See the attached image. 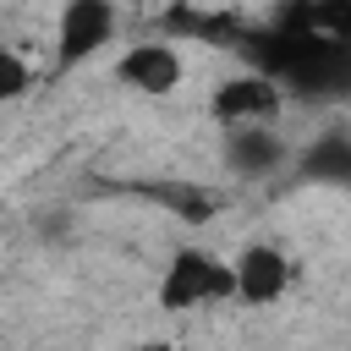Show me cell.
<instances>
[{
  "mask_svg": "<svg viewBox=\"0 0 351 351\" xmlns=\"http://www.w3.org/2000/svg\"><path fill=\"white\" fill-rule=\"evenodd\" d=\"M291 252L274 247V241H252L230 258V302H247V307H274L285 291H291Z\"/></svg>",
  "mask_w": 351,
  "mask_h": 351,
  "instance_id": "obj_3",
  "label": "cell"
},
{
  "mask_svg": "<svg viewBox=\"0 0 351 351\" xmlns=\"http://www.w3.org/2000/svg\"><path fill=\"white\" fill-rule=\"evenodd\" d=\"M208 115L219 126H269V121L285 115V82L269 77V71H236L214 88Z\"/></svg>",
  "mask_w": 351,
  "mask_h": 351,
  "instance_id": "obj_2",
  "label": "cell"
},
{
  "mask_svg": "<svg viewBox=\"0 0 351 351\" xmlns=\"http://www.w3.org/2000/svg\"><path fill=\"white\" fill-rule=\"evenodd\" d=\"M115 0H66L55 22V66H82L115 38Z\"/></svg>",
  "mask_w": 351,
  "mask_h": 351,
  "instance_id": "obj_5",
  "label": "cell"
},
{
  "mask_svg": "<svg viewBox=\"0 0 351 351\" xmlns=\"http://www.w3.org/2000/svg\"><path fill=\"white\" fill-rule=\"evenodd\" d=\"M285 137H280V121L269 126H225V165L236 176H274L285 165Z\"/></svg>",
  "mask_w": 351,
  "mask_h": 351,
  "instance_id": "obj_6",
  "label": "cell"
},
{
  "mask_svg": "<svg viewBox=\"0 0 351 351\" xmlns=\"http://www.w3.org/2000/svg\"><path fill=\"white\" fill-rule=\"evenodd\" d=\"M27 88H33V66H27V55H16V49L0 44V104H16Z\"/></svg>",
  "mask_w": 351,
  "mask_h": 351,
  "instance_id": "obj_8",
  "label": "cell"
},
{
  "mask_svg": "<svg viewBox=\"0 0 351 351\" xmlns=\"http://www.w3.org/2000/svg\"><path fill=\"white\" fill-rule=\"evenodd\" d=\"M115 82L143 93V99H165L186 82V55L165 38H143V44H126L115 55Z\"/></svg>",
  "mask_w": 351,
  "mask_h": 351,
  "instance_id": "obj_4",
  "label": "cell"
},
{
  "mask_svg": "<svg viewBox=\"0 0 351 351\" xmlns=\"http://www.w3.org/2000/svg\"><path fill=\"white\" fill-rule=\"evenodd\" d=\"M154 197H159L176 219H186V225H203V219H214V208H219V197L203 192V186H154Z\"/></svg>",
  "mask_w": 351,
  "mask_h": 351,
  "instance_id": "obj_7",
  "label": "cell"
},
{
  "mask_svg": "<svg viewBox=\"0 0 351 351\" xmlns=\"http://www.w3.org/2000/svg\"><path fill=\"white\" fill-rule=\"evenodd\" d=\"M219 302H230V263L219 252L181 247L159 274V307L197 313V307H219Z\"/></svg>",
  "mask_w": 351,
  "mask_h": 351,
  "instance_id": "obj_1",
  "label": "cell"
}]
</instances>
